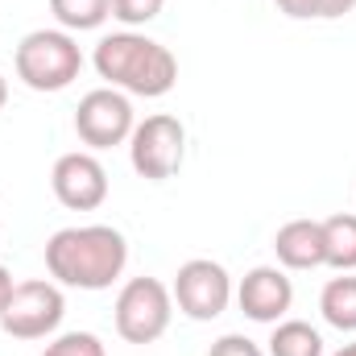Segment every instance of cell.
<instances>
[{
	"label": "cell",
	"mask_w": 356,
	"mask_h": 356,
	"mask_svg": "<svg viewBox=\"0 0 356 356\" xmlns=\"http://www.w3.org/2000/svg\"><path fill=\"white\" fill-rule=\"evenodd\" d=\"M236 302H241V311H245L253 323H277V319H286V311L294 307V282L286 277V269L257 266L241 277Z\"/></svg>",
	"instance_id": "obj_10"
},
{
	"label": "cell",
	"mask_w": 356,
	"mask_h": 356,
	"mask_svg": "<svg viewBox=\"0 0 356 356\" xmlns=\"http://www.w3.org/2000/svg\"><path fill=\"white\" fill-rule=\"evenodd\" d=\"M273 4L294 21H319V0H273Z\"/></svg>",
	"instance_id": "obj_19"
},
{
	"label": "cell",
	"mask_w": 356,
	"mask_h": 356,
	"mask_svg": "<svg viewBox=\"0 0 356 356\" xmlns=\"http://www.w3.org/2000/svg\"><path fill=\"white\" fill-rule=\"evenodd\" d=\"M356 8V0H319V21H336V17H348Z\"/></svg>",
	"instance_id": "obj_20"
},
{
	"label": "cell",
	"mask_w": 356,
	"mask_h": 356,
	"mask_svg": "<svg viewBox=\"0 0 356 356\" xmlns=\"http://www.w3.org/2000/svg\"><path fill=\"white\" fill-rule=\"evenodd\" d=\"M207 356H266L249 336H236V332H228V336H220L211 348H207Z\"/></svg>",
	"instance_id": "obj_18"
},
{
	"label": "cell",
	"mask_w": 356,
	"mask_h": 356,
	"mask_svg": "<svg viewBox=\"0 0 356 356\" xmlns=\"http://www.w3.org/2000/svg\"><path fill=\"white\" fill-rule=\"evenodd\" d=\"M162 8H166V0H112V17L129 29L149 25L154 17H162Z\"/></svg>",
	"instance_id": "obj_17"
},
{
	"label": "cell",
	"mask_w": 356,
	"mask_h": 356,
	"mask_svg": "<svg viewBox=\"0 0 356 356\" xmlns=\"http://www.w3.org/2000/svg\"><path fill=\"white\" fill-rule=\"evenodd\" d=\"M42 356H108V353H104V340L95 332H63L58 340L46 344Z\"/></svg>",
	"instance_id": "obj_16"
},
{
	"label": "cell",
	"mask_w": 356,
	"mask_h": 356,
	"mask_svg": "<svg viewBox=\"0 0 356 356\" xmlns=\"http://www.w3.org/2000/svg\"><path fill=\"white\" fill-rule=\"evenodd\" d=\"M4 104H8V79L0 75V112H4Z\"/></svg>",
	"instance_id": "obj_22"
},
{
	"label": "cell",
	"mask_w": 356,
	"mask_h": 356,
	"mask_svg": "<svg viewBox=\"0 0 356 356\" xmlns=\"http://www.w3.org/2000/svg\"><path fill=\"white\" fill-rule=\"evenodd\" d=\"M175 319V294L158 277H129L116 294V332L129 344H154Z\"/></svg>",
	"instance_id": "obj_4"
},
{
	"label": "cell",
	"mask_w": 356,
	"mask_h": 356,
	"mask_svg": "<svg viewBox=\"0 0 356 356\" xmlns=\"http://www.w3.org/2000/svg\"><path fill=\"white\" fill-rule=\"evenodd\" d=\"M137 129V116H133V104L129 95L116 88H95L79 99L75 108V133L79 141L91 149H112V145H124Z\"/></svg>",
	"instance_id": "obj_8"
},
{
	"label": "cell",
	"mask_w": 356,
	"mask_h": 356,
	"mask_svg": "<svg viewBox=\"0 0 356 356\" xmlns=\"http://www.w3.org/2000/svg\"><path fill=\"white\" fill-rule=\"evenodd\" d=\"M13 67L29 91H67L83 71V50L67 29H33L21 38Z\"/></svg>",
	"instance_id": "obj_3"
},
{
	"label": "cell",
	"mask_w": 356,
	"mask_h": 356,
	"mask_svg": "<svg viewBox=\"0 0 356 356\" xmlns=\"http://www.w3.org/2000/svg\"><path fill=\"white\" fill-rule=\"evenodd\" d=\"M63 315H67V298H63L58 282L29 277V282L13 286V294L0 311V327L13 340H46L58 332Z\"/></svg>",
	"instance_id": "obj_5"
},
{
	"label": "cell",
	"mask_w": 356,
	"mask_h": 356,
	"mask_svg": "<svg viewBox=\"0 0 356 356\" xmlns=\"http://www.w3.org/2000/svg\"><path fill=\"white\" fill-rule=\"evenodd\" d=\"M319 311L336 332H356V277H332L319 294Z\"/></svg>",
	"instance_id": "obj_14"
},
{
	"label": "cell",
	"mask_w": 356,
	"mask_h": 356,
	"mask_svg": "<svg viewBox=\"0 0 356 356\" xmlns=\"http://www.w3.org/2000/svg\"><path fill=\"white\" fill-rule=\"evenodd\" d=\"M50 186H54V199L63 207H71V211H95L108 199V170H104V162L95 154L75 149V154H63L54 162Z\"/></svg>",
	"instance_id": "obj_9"
},
{
	"label": "cell",
	"mask_w": 356,
	"mask_h": 356,
	"mask_svg": "<svg viewBox=\"0 0 356 356\" xmlns=\"http://www.w3.org/2000/svg\"><path fill=\"white\" fill-rule=\"evenodd\" d=\"M129 162L145 182H166L186 162V129L170 112L145 116L129 137Z\"/></svg>",
	"instance_id": "obj_6"
},
{
	"label": "cell",
	"mask_w": 356,
	"mask_h": 356,
	"mask_svg": "<svg viewBox=\"0 0 356 356\" xmlns=\"http://www.w3.org/2000/svg\"><path fill=\"white\" fill-rule=\"evenodd\" d=\"M129 266V241L112 224H75L58 228L46 241V269L58 286L71 290H108Z\"/></svg>",
	"instance_id": "obj_1"
},
{
	"label": "cell",
	"mask_w": 356,
	"mask_h": 356,
	"mask_svg": "<svg viewBox=\"0 0 356 356\" xmlns=\"http://www.w3.org/2000/svg\"><path fill=\"white\" fill-rule=\"evenodd\" d=\"M273 253L286 269H319L327 266L323 249V220H290L273 236Z\"/></svg>",
	"instance_id": "obj_11"
},
{
	"label": "cell",
	"mask_w": 356,
	"mask_h": 356,
	"mask_svg": "<svg viewBox=\"0 0 356 356\" xmlns=\"http://www.w3.org/2000/svg\"><path fill=\"white\" fill-rule=\"evenodd\" d=\"M99 79H108V88L124 91V95H145L158 99L178 83V58L154 38L137 33V29H120L99 38L95 54H91Z\"/></svg>",
	"instance_id": "obj_2"
},
{
	"label": "cell",
	"mask_w": 356,
	"mask_h": 356,
	"mask_svg": "<svg viewBox=\"0 0 356 356\" xmlns=\"http://www.w3.org/2000/svg\"><path fill=\"white\" fill-rule=\"evenodd\" d=\"M332 356H356V340H353V344H344L340 353H332Z\"/></svg>",
	"instance_id": "obj_23"
},
{
	"label": "cell",
	"mask_w": 356,
	"mask_h": 356,
	"mask_svg": "<svg viewBox=\"0 0 356 356\" xmlns=\"http://www.w3.org/2000/svg\"><path fill=\"white\" fill-rule=\"evenodd\" d=\"M323 249H327V266L340 273L356 269V216L353 211H336L323 220Z\"/></svg>",
	"instance_id": "obj_12"
},
{
	"label": "cell",
	"mask_w": 356,
	"mask_h": 356,
	"mask_svg": "<svg viewBox=\"0 0 356 356\" xmlns=\"http://www.w3.org/2000/svg\"><path fill=\"white\" fill-rule=\"evenodd\" d=\"M13 286H17V282H13V273L0 266V311H4V302H8V294H13Z\"/></svg>",
	"instance_id": "obj_21"
},
{
	"label": "cell",
	"mask_w": 356,
	"mask_h": 356,
	"mask_svg": "<svg viewBox=\"0 0 356 356\" xmlns=\"http://www.w3.org/2000/svg\"><path fill=\"white\" fill-rule=\"evenodd\" d=\"M269 356H323V336L302 319H277L269 336Z\"/></svg>",
	"instance_id": "obj_13"
},
{
	"label": "cell",
	"mask_w": 356,
	"mask_h": 356,
	"mask_svg": "<svg viewBox=\"0 0 356 356\" xmlns=\"http://www.w3.org/2000/svg\"><path fill=\"white\" fill-rule=\"evenodd\" d=\"M170 294H175L178 311H182L186 319L211 323V319H220V315L228 311V302H232V277H228V269L220 266V261L195 257V261H182V266H178Z\"/></svg>",
	"instance_id": "obj_7"
},
{
	"label": "cell",
	"mask_w": 356,
	"mask_h": 356,
	"mask_svg": "<svg viewBox=\"0 0 356 356\" xmlns=\"http://www.w3.org/2000/svg\"><path fill=\"white\" fill-rule=\"evenodd\" d=\"M50 13L67 33H88L112 17V0H50Z\"/></svg>",
	"instance_id": "obj_15"
}]
</instances>
